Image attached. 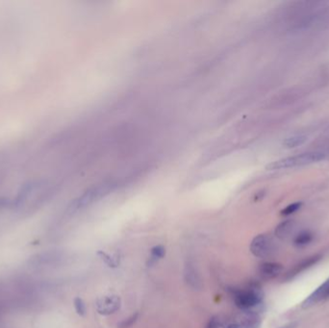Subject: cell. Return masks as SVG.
Masks as SVG:
<instances>
[{
  "mask_svg": "<svg viewBox=\"0 0 329 328\" xmlns=\"http://www.w3.org/2000/svg\"><path fill=\"white\" fill-rule=\"evenodd\" d=\"M326 157H327V154L323 151L305 152V153L298 154L295 156H290V157L272 162L266 167V169L269 171L293 169V168H298V167H302V166H307V165H311L314 163H318L326 159Z\"/></svg>",
  "mask_w": 329,
  "mask_h": 328,
  "instance_id": "1",
  "label": "cell"
},
{
  "mask_svg": "<svg viewBox=\"0 0 329 328\" xmlns=\"http://www.w3.org/2000/svg\"><path fill=\"white\" fill-rule=\"evenodd\" d=\"M250 250L255 257L260 259H267L275 255L277 251V246L269 235L260 234L251 241Z\"/></svg>",
  "mask_w": 329,
  "mask_h": 328,
  "instance_id": "2",
  "label": "cell"
},
{
  "mask_svg": "<svg viewBox=\"0 0 329 328\" xmlns=\"http://www.w3.org/2000/svg\"><path fill=\"white\" fill-rule=\"evenodd\" d=\"M234 302L236 306L245 311H251L254 307L258 306L263 298L262 293L255 288H251V289H246V290H240L237 291L234 294Z\"/></svg>",
  "mask_w": 329,
  "mask_h": 328,
  "instance_id": "3",
  "label": "cell"
},
{
  "mask_svg": "<svg viewBox=\"0 0 329 328\" xmlns=\"http://www.w3.org/2000/svg\"><path fill=\"white\" fill-rule=\"evenodd\" d=\"M114 188L113 183H104L101 185H98L96 187L92 188L91 190L87 191L84 195H82L79 198H77L69 207L70 212H76L91 203L94 202L96 199L101 198L103 196L107 195L109 192H111Z\"/></svg>",
  "mask_w": 329,
  "mask_h": 328,
  "instance_id": "4",
  "label": "cell"
},
{
  "mask_svg": "<svg viewBox=\"0 0 329 328\" xmlns=\"http://www.w3.org/2000/svg\"><path fill=\"white\" fill-rule=\"evenodd\" d=\"M96 311L103 316L115 314L122 306V300L118 296H106L96 301Z\"/></svg>",
  "mask_w": 329,
  "mask_h": 328,
  "instance_id": "5",
  "label": "cell"
},
{
  "mask_svg": "<svg viewBox=\"0 0 329 328\" xmlns=\"http://www.w3.org/2000/svg\"><path fill=\"white\" fill-rule=\"evenodd\" d=\"M329 298V278L318 287L305 300L302 302L303 308H309L315 304L325 301Z\"/></svg>",
  "mask_w": 329,
  "mask_h": 328,
  "instance_id": "6",
  "label": "cell"
},
{
  "mask_svg": "<svg viewBox=\"0 0 329 328\" xmlns=\"http://www.w3.org/2000/svg\"><path fill=\"white\" fill-rule=\"evenodd\" d=\"M260 326V317L252 311H248L240 321L229 324L227 328H259Z\"/></svg>",
  "mask_w": 329,
  "mask_h": 328,
  "instance_id": "7",
  "label": "cell"
},
{
  "mask_svg": "<svg viewBox=\"0 0 329 328\" xmlns=\"http://www.w3.org/2000/svg\"><path fill=\"white\" fill-rule=\"evenodd\" d=\"M283 270V266L279 263L263 262L259 265V272L266 279L278 277Z\"/></svg>",
  "mask_w": 329,
  "mask_h": 328,
  "instance_id": "8",
  "label": "cell"
},
{
  "mask_svg": "<svg viewBox=\"0 0 329 328\" xmlns=\"http://www.w3.org/2000/svg\"><path fill=\"white\" fill-rule=\"evenodd\" d=\"M296 222L292 219L285 220L275 228V236L280 240H288L296 231Z\"/></svg>",
  "mask_w": 329,
  "mask_h": 328,
  "instance_id": "9",
  "label": "cell"
},
{
  "mask_svg": "<svg viewBox=\"0 0 329 328\" xmlns=\"http://www.w3.org/2000/svg\"><path fill=\"white\" fill-rule=\"evenodd\" d=\"M306 141H307V137L305 135L297 134V135H293L291 137L286 138L283 144L288 148H293V147H297V146L303 144Z\"/></svg>",
  "mask_w": 329,
  "mask_h": 328,
  "instance_id": "10",
  "label": "cell"
},
{
  "mask_svg": "<svg viewBox=\"0 0 329 328\" xmlns=\"http://www.w3.org/2000/svg\"><path fill=\"white\" fill-rule=\"evenodd\" d=\"M313 239V236L310 232H301L298 234L295 240V245L298 247H303L308 245Z\"/></svg>",
  "mask_w": 329,
  "mask_h": 328,
  "instance_id": "11",
  "label": "cell"
},
{
  "mask_svg": "<svg viewBox=\"0 0 329 328\" xmlns=\"http://www.w3.org/2000/svg\"><path fill=\"white\" fill-rule=\"evenodd\" d=\"M302 203L301 202H295V203H292L290 205H288L287 207H285L282 211H281V215L283 216H289V215H292L294 213H296L298 210L300 209Z\"/></svg>",
  "mask_w": 329,
  "mask_h": 328,
  "instance_id": "12",
  "label": "cell"
},
{
  "mask_svg": "<svg viewBox=\"0 0 329 328\" xmlns=\"http://www.w3.org/2000/svg\"><path fill=\"white\" fill-rule=\"evenodd\" d=\"M166 254V250L163 246H155L151 249V258L154 260L162 259Z\"/></svg>",
  "mask_w": 329,
  "mask_h": 328,
  "instance_id": "13",
  "label": "cell"
},
{
  "mask_svg": "<svg viewBox=\"0 0 329 328\" xmlns=\"http://www.w3.org/2000/svg\"><path fill=\"white\" fill-rule=\"evenodd\" d=\"M74 307H75V310H76V313L79 315V316H85L86 315V312H87V309H86V305H85V302L83 301V299H81L80 297H76L74 299Z\"/></svg>",
  "mask_w": 329,
  "mask_h": 328,
  "instance_id": "14",
  "label": "cell"
},
{
  "mask_svg": "<svg viewBox=\"0 0 329 328\" xmlns=\"http://www.w3.org/2000/svg\"><path fill=\"white\" fill-rule=\"evenodd\" d=\"M99 255H101L102 260H104L105 263L107 265H109L110 266H117V263L115 262V260L112 257H110L108 254L103 253V252H99Z\"/></svg>",
  "mask_w": 329,
  "mask_h": 328,
  "instance_id": "15",
  "label": "cell"
},
{
  "mask_svg": "<svg viewBox=\"0 0 329 328\" xmlns=\"http://www.w3.org/2000/svg\"><path fill=\"white\" fill-rule=\"evenodd\" d=\"M136 319H137V314L134 316H132V317H130L129 319H127L125 322H124L123 324H122V326H123V328H128V327H130L131 326L132 324L133 323H135V321H136Z\"/></svg>",
  "mask_w": 329,
  "mask_h": 328,
  "instance_id": "16",
  "label": "cell"
},
{
  "mask_svg": "<svg viewBox=\"0 0 329 328\" xmlns=\"http://www.w3.org/2000/svg\"><path fill=\"white\" fill-rule=\"evenodd\" d=\"M324 136L327 137V138H329V126H328V127L324 130Z\"/></svg>",
  "mask_w": 329,
  "mask_h": 328,
  "instance_id": "17",
  "label": "cell"
}]
</instances>
